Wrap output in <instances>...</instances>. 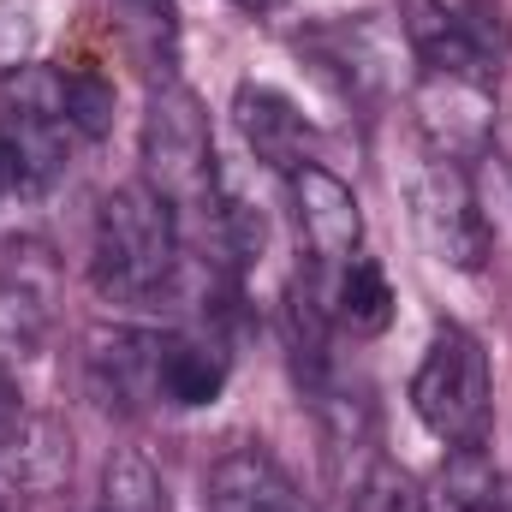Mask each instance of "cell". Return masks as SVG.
<instances>
[{
  "label": "cell",
  "mask_w": 512,
  "mask_h": 512,
  "mask_svg": "<svg viewBox=\"0 0 512 512\" xmlns=\"http://www.w3.org/2000/svg\"><path fill=\"white\" fill-rule=\"evenodd\" d=\"M143 185L173 209L179 239L191 227H209L227 251L221 233V167H215V137L203 102L179 78H155L143 102Z\"/></svg>",
  "instance_id": "1"
},
{
  "label": "cell",
  "mask_w": 512,
  "mask_h": 512,
  "mask_svg": "<svg viewBox=\"0 0 512 512\" xmlns=\"http://www.w3.org/2000/svg\"><path fill=\"white\" fill-rule=\"evenodd\" d=\"M233 6H239V12H280L286 0H233Z\"/></svg>",
  "instance_id": "21"
},
{
  "label": "cell",
  "mask_w": 512,
  "mask_h": 512,
  "mask_svg": "<svg viewBox=\"0 0 512 512\" xmlns=\"http://www.w3.org/2000/svg\"><path fill=\"white\" fill-rule=\"evenodd\" d=\"M120 30L131 36V48L161 66V78H173V54H179V12L173 0H114Z\"/></svg>",
  "instance_id": "16"
},
{
  "label": "cell",
  "mask_w": 512,
  "mask_h": 512,
  "mask_svg": "<svg viewBox=\"0 0 512 512\" xmlns=\"http://www.w3.org/2000/svg\"><path fill=\"white\" fill-rule=\"evenodd\" d=\"M507 507V477L495 471V459L483 453V441L453 447L435 483V507L429 512H501Z\"/></svg>",
  "instance_id": "14"
},
{
  "label": "cell",
  "mask_w": 512,
  "mask_h": 512,
  "mask_svg": "<svg viewBox=\"0 0 512 512\" xmlns=\"http://www.w3.org/2000/svg\"><path fill=\"white\" fill-rule=\"evenodd\" d=\"M417 114H423V149L447 155V161H465L489 143V90L483 84H465V78H441V72H423V90H417Z\"/></svg>",
  "instance_id": "10"
},
{
  "label": "cell",
  "mask_w": 512,
  "mask_h": 512,
  "mask_svg": "<svg viewBox=\"0 0 512 512\" xmlns=\"http://www.w3.org/2000/svg\"><path fill=\"white\" fill-rule=\"evenodd\" d=\"M233 114H239V131H245V143H251V155L262 167L298 173L304 161H316V155H310V120H304L274 84H239Z\"/></svg>",
  "instance_id": "12"
},
{
  "label": "cell",
  "mask_w": 512,
  "mask_h": 512,
  "mask_svg": "<svg viewBox=\"0 0 512 512\" xmlns=\"http://www.w3.org/2000/svg\"><path fill=\"white\" fill-rule=\"evenodd\" d=\"M179 221L173 209L137 179L102 197L96 239H90V280L114 304H155L179 274Z\"/></svg>",
  "instance_id": "2"
},
{
  "label": "cell",
  "mask_w": 512,
  "mask_h": 512,
  "mask_svg": "<svg viewBox=\"0 0 512 512\" xmlns=\"http://www.w3.org/2000/svg\"><path fill=\"white\" fill-rule=\"evenodd\" d=\"M286 191H292V215H298L310 268L328 274V286H334V274L364 245V209H358L352 185L340 173H328L322 161H304L298 173H286Z\"/></svg>",
  "instance_id": "6"
},
{
  "label": "cell",
  "mask_w": 512,
  "mask_h": 512,
  "mask_svg": "<svg viewBox=\"0 0 512 512\" xmlns=\"http://www.w3.org/2000/svg\"><path fill=\"white\" fill-rule=\"evenodd\" d=\"M227 387V352L203 334H167L161 340V405L197 411L215 405Z\"/></svg>",
  "instance_id": "13"
},
{
  "label": "cell",
  "mask_w": 512,
  "mask_h": 512,
  "mask_svg": "<svg viewBox=\"0 0 512 512\" xmlns=\"http://www.w3.org/2000/svg\"><path fill=\"white\" fill-rule=\"evenodd\" d=\"M161 340L155 328H96L84 340V376L108 411H143L161 399Z\"/></svg>",
  "instance_id": "8"
},
{
  "label": "cell",
  "mask_w": 512,
  "mask_h": 512,
  "mask_svg": "<svg viewBox=\"0 0 512 512\" xmlns=\"http://www.w3.org/2000/svg\"><path fill=\"white\" fill-rule=\"evenodd\" d=\"M66 120H72V131H84V137H102L108 120H114V90L102 78H90V72H72L66 78Z\"/></svg>",
  "instance_id": "19"
},
{
  "label": "cell",
  "mask_w": 512,
  "mask_h": 512,
  "mask_svg": "<svg viewBox=\"0 0 512 512\" xmlns=\"http://www.w3.org/2000/svg\"><path fill=\"white\" fill-rule=\"evenodd\" d=\"M0 191H6V173H0Z\"/></svg>",
  "instance_id": "22"
},
{
  "label": "cell",
  "mask_w": 512,
  "mask_h": 512,
  "mask_svg": "<svg viewBox=\"0 0 512 512\" xmlns=\"http://www.w3.org/2000/svg\"><path fill=\"white\" fill-rule=\"evenodd\" d=\"M203 512H310V507H304V495L292 489V477L262 447H233L209 471Z\"/></svg>",
  "instance_id": "11"
},
{
  "label": "cell",
  "mask_w": 512,
  "mask_h": 512,
  "mask_svg": "<svg viewBox=\"0 0 512 512\" xmlns=\"http://www.w3.org/2000/svg\"><path fill=\"white\" fill-rule=\"evenodd\" d=\"M102 512H167L161 507V483H155V471H149L137 453L108 459V477H102Z\"/></svg>",
  "instance_id": "18"
},
{
  "label": "cell",
  "mask_w": 512,
  "mask_h": 512,
  "mask_svg": "<svg viewBox=\"0 0 512 512\" xmlns=\"http://www.w3.org/2000/svg\"><path fill=\"white\" fill-rule=\"evenodd\" d=\"M346 507L352 512H429V495L411 483L405 465H393L387 453H370V465L352 477Z\"/></svg>",
  "instance_id": "17"
},
{
  "label": "cell",
  "mask_w": 512,
  "mask_h": 512,
  "mask_svg": "<svg viewBox=\"0 0 512 512\" xmlns=\"http://www.w3.org/2000/svg\"><path fill=\"white\" fill-rule=\"evenodd\" d=\"M411 411L447 447L483 441V429H489V352L459 322H441L429 334V352L411 376Z\"/></svg>",
  "instance_id": "4"
},
{
  "label": "cell",
  "mask_w": 512,
  "mask_h": 512,
  "mask_svg": "<svg viewBox=\"0 0 512 512\" xmlns=\"http://www.w3.org/2000/svg\"><path fill=\"white\" fill-rule=\"evenodd\" d=\"M72 155V120H66V78L48 66H18L6 78V108H0V173L6 191L42 197L66 179Z\"/></svg>",
  "instance_id": "3"
},
{
  "label": "cell",
  "mask_w": 512,
  "mask_h": 512,
  "mask_svg": "<svg viewBox=\"0 0 512 512\" xmlns=\"http://www.w3.org/2000/svg\"><path fill=\"white\" fill-rule=\"evenodd\" d=\"M399 12H405V42L423 60V72L495 90V54L471 36V24L453 6H441V0H399Z\"/></svg>",
  "instance_id": "9"
},
{
  "label": "cell",
  "mask_w": 512,
  "mask_h": 512,
  "mask_svg": "<svg viewBox=\"0 0 512 512\" xmlns=\"http://www.w3.org/2000/svg\"><path fill=\"white\" fill-rule=\"evenodd\" d=\"M328 304H334V322L352 328V334H382L393 322V286H387L382 262L376 256H352L334 286H328Z\"/></svg>",
  "instance_id": "15"
},
{
  "label": "cell",
  "mask_w": 512,
  "mask_h": 512,
  "mask_svg": "<svg viewBox=\"0 0 512 512\" xmlns=\"http://www.w3.org/2000/svg\"><path fill=\"white\" fill-rule=\"evenodd\" d=\"M30 435V417H24V393H18V370L0 364V459Z\"/></svg>",
  "instance_id": "20"
},
{
  "label": "cell",
  "mask_w": 512,
  "mask_h": 512,
  "mask_svg": "<svg viewBox=\"0 0 512 512\" xmlns=\"http://www.w3.org/2000/svg\"><path fill=\"white\" fill-rule=\"evenodd\" d=\"M405 197H411V221H417V239L423 251L447 268H483L489 256V227L477 215V191H471V173L465 161H447L435 149L417 155L411 179H405Z\"/></svg>",
  "instance_id": "5"
},
{
  "label": "cell",
  "mask_w": 512,
  "mask_h": 512,
  "mask_svg": "<svg viewBox=\"0 0 512 512\" xmlns=\"http://www.w3.org/2000/svg\"><path fill=\"white\" fill-rule=\"evenodd\" d=\"M54 304H60V268L48 245H12L0 256V364H24L48 328H54Z\"/></svg>",
  "instance_id": "7"
}]
</instances>
